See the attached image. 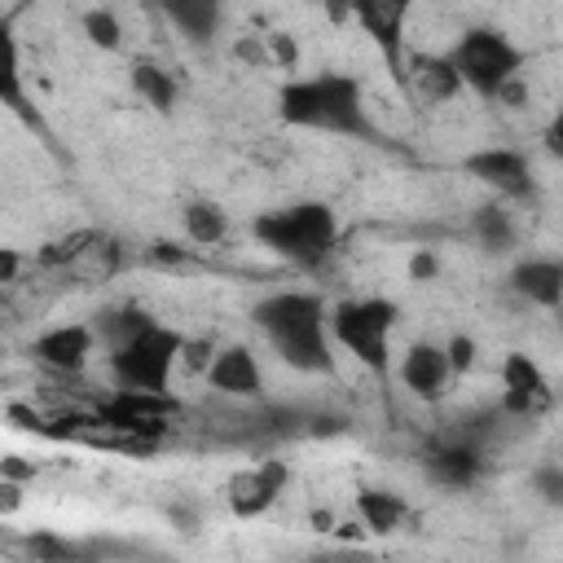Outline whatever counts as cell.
I'll return each instance as SVG.
<instances>
[{
    "label": "cell",
    "instance_id": "obj_1",
    "mask_svg": "<svg viewBox=\"0 0 563 563\" xmlns=\"http://www.w3.org/2000/svg\"><path fill=\"white\" fill-rule=\"evenodd\" d=\"M330 303L317 290H273L251 303L255 330L268 339L273 356L295 374H334Z\"/></svg>",
    "mask_w": 563,
    "mask_h": 563
},
{
    "label": "cell",
    "instance_id": "obj_2",
    "mask_svg": "<svg viewBox=\"0 0 563 563\" xmlns=\"http://www.w3.org/2000/svg\"><path fill=\"white\" fill-rule=\"evenodd\" d=\"M277 119L299 132H325V136H347V141H374L369 106H365V84L347 70H317V75H295L277 88Z\"/></svg>",
    "mask_w": 563,
    "mask_h": 563
},
{
    "label": "cell",
    "instance_id": "obj_3",
    "mask_svg": "<svg viewBox=\"0 0 563 563\" xmlns=\"http://www.w3.org/2000/svg\"><path fill=\"white\" fill-rule=\"evenodd\" d=\"M251 238L295 268H321L339 246V216L317 198L268 207L251 220Z\"/></svg>",
    "mask_w": 563,
    "mask_h": 563
},
{
    "label": "cell",
    "instance_id": "obj_4",
    "mask_svg": "<svg viewBox=\"0 0 563 563\" xmlns=\"http://www.w3.org/2000/svg\"><path fill=\"white\" fill-rule=\"evenodd\" d=\"M444 53L462 79V92H475L479 101H501V92L528 66V53L497 26H466Z\"/></svg>",
    "mask_w": 563,
    "mask_h": 563
},
{
    "label": "cell",
    "instance_id": "obj_5",
    "mask_svg": "<svg viewBox=\"0 0 563 563\" xmlns=\"http://www.w3.org/2000/svg\"><path fill=\"white\" fill-rule=\"evenodd\" d=\"M330 339L352 352V361L361 369H369L374 378H387L391 369V330L400 308L383 295H361V299H339L330 303Z\"/></svg>",
    "mask_w": 563,
    "mask_h": 563
},
{
    "label": "cell",
    "instance_id": "obj_6",
    "mask_svg": "<svg viewBox=\"0 0 563 563\" xmlns=\"http://www.w3.org/2000/svg\"><path fill=\"white\" fill-rule=\"evenodd\" d=\"M185 334L167 321H150L128 343L106 352V369L114 387H141V391H172V374L180 365Z\"/></svg>",
    "mask_w": 563,
    "mask_h": 563
},
{
    "label": "cell",
    "instance_id": "obj_7",
    "mask_svg": "<svg viewBox=\"0 0 563 563\" xmlns=\"http://www.w3.org/2000/svg\"><path fill=\"white\" fill-rule=\"evenodd\" d=\"M92 413H97L106 427L123 431V435H136V440H154V444H163V440L176 431V422H180L185 405H180L172 391L106 387V391H97V396H92Z\"/></svg>",
    "mask_w": 563,
    "mask_h": 563
},
{
    "label": "cell",
    "instance_id": "obj_8",
    "mask_svg": "<svg viewBox=\"0 0 563 563\" xmlns=\"http://www.w3.org/2000/svg\"><path fill=\"white\" fill-rule=\"evenodd\" d=\"M347 4V18H356V26L369 35V44L383 53L387 62V75L396 79L400 88V75H405V26L418 9V0H343Z\"/></svg>",
    "mask_w": 563,
    "mask_h": 563
},
{
    "label": "cell",
    "instance_id": "obj_9",
    "mask_svg": "<svg viewBox=\"0 0 563 563\" xmlns=\"http://www.w3.org/2000/svg\"><path fill=\"white\" fill-rule=\"evenodd\" d=\"M554 409V387L545 378V369L537 365L532 352H506L501 356V396H497V413L501 418H519L532 422L541 413Z\"/></svg>",
    "mask_w": 563,
    "mask_h": 563
},
{
    "label": "cell",
    "instance_id": "obj_10",
    "mask_svg": "<svg viewBox=\"0 0 563 563\" xmlns=\"http://www.w3.org/2000/svg\"><path fill=\"white\" fill-rule=\"evenodd\" d=\"M462 172H466L471 180L488 185L501 202H523V198H532V189H537L532 163H528V154L515 150V145H484V150H475V154L462 158Z\"/></svg>",
    "mask_w": 563,
    "mask_h": 563
},
{
    "label": "cell",
    "instance_id": "obj_11",
    "mask_svg": "<svg viewBox=\"0 0 563 563\" xmlns=\"http://www.w3.org/2000/svg\"><path fill=\"white\" fill-rule=\"evenodd\" d=\"M290 484V466L282 457H260L255 466H242L229 475L224 484V501L233 510V519H260L277 506V497Z\"/></svg>",
    "mask_w": 563,
    "mask_h": 563
},
{
    "label": "cell",
    "instance_id": "obj_12",
    "mask_svg": "<svg viewBox=\"0 0 563 563\" xmlns=\"http://www.w3.org/2000/svg\"><path fill=\"white\" fill-rule=\"evenodd\" d=\"M202 383L211 387V396L233 400V405H260L264 400V369L246 343H229V347L211 352Z\"/></svg>",
    "mask_w": 563,
    "mask_h": 563
},
{
    "label": "cell",
    "instance_id": "obj_13",
    "mask_svg": "<svg viewBox=\"0 0 563 563\" xmlns=\"http://www.w3.org/2000/svg\"><path fill=\"white\" fill-rule=\"evenodd\" d=\"M92 352H97V339H92L88 321H62V325H48L31 339V356L48 374H62V378H79L88 369Z\"/></svg>",
    "mask_w": 563,
    "mask_h": 563
},
{
    "label": "cell",
    "instance_id": "obj_14",
    "mask_svg": "<svg viewBox=\"0 0 563 563\" xmlns=\"http://www.w3.org/2000/svg\"><path fill=\"white\" fill-rule=\"evenodd\" d=\"M400 92L418 106H444L453 97H462V79L449 62V53H435V48H418V53H405V75H400Z\"/></svg>",
    "mask_w": 563,
    "mask_h": 563
},
{
    "label": "cell",
    "instance_id": "obj_15",
    "mask_svg": "<svg viewBox=\"0 0 563 563\" xmlns=\"http://www.w3.org/2000/svg\"><path fill=\"white\" fill-rule=\"evenodd\" d=\"M427 462V475L444 488H471L484 471V449L471 431H449V435H435L422 453Z\"/></svg>",
    "mask_w": 563,
    "mask_h": 563
},
{
    "label": "cell",
    "instance_id": "obj_16",
    "mask_svg": "<svg viewBox=\"0 0 563 563\" xmlns=\"http://www.w3.org/2000/svg\"><path fill=\"white\" fill-rule=\"evenodd\" d=\"M0 106L31 132H40L48 141V128H44V114L31 106L26 97V75H22V44H18V31H13V18L0 13Z\"/></svg>",
    "mask_w": 563,
    "mask_h": 563
},
{
    "label": "cell",
    "instance_id": "obj_17",
    "mask_svg": "<svg viewBox=\"0 0 563 563\" xmlns=\"http://www.w3.org/2000/svg\"><path fill=\"white\" fill-rule=\"evenodd\" d=\"M396 374H400L405 391L418 396V400H444V391L453 383V369L444 361V343H431V339L409 343L400 365H396Z\"/></svg>",
    "mask_w": 563,
    "mask_h": 563
},
{
    "label": "cell",
    "instance_id": "obj_18",
    "mask_svg": "<svg viewBox=\"0 0 563 563\" xmlns=\"http://www.w3.org/2000/svg\"><path fill=\"white\" fill-rule=\"evenodd\" d=\"M506 286H510L523 303L554 312V308L563 303V264H559L554 255H528V260H519V264L510 268Z\"/></svg>",
    "mask_w": 563,
    "mask_h": 563
},
{
    "label": "cell",
    "instance_id": "obj_19",
    "mask_svg": "<svg viewBox=\"0 0 563 563\" xmlns=\"http://www.w3.org/2000/svg\"><path fill=\"white\" fill-rule=\"evenodd\" d=\"M163 18L172 22V31H180V40L189 44H211L224 31V9L229 0H158Z\"/></svg>",
    "mask_w": 563,
    "mask_h": 563
},
{
    "label": "cell",
    "instance_id": "obj_20",
    "mask_svg": "<svg viewBox=\"0 0 563 563\" xmlns=\"http://www.w3.org/2000/svg\"><path fill=\"white\" fill-rule=\"evenodd\" d=\"M119 268H123V246H119L114 238L97 233V229H92V233L84 238V246L62 264V273H66V277H75V282H84V286L110 282Z\"/></svg>",
    "mask_w": 563,
    "mask_h": 563
},
{
    "label": "cell",
    "instance_id": "obj_21",
    "mask_svg": "<svg viewBox=\"0 0 563 563\" xmlns=\"http://www.w3.org/2000/svg\"><path fill=\"white\" fill-rule=\"evenodd\" d=\"M352 515H356V523H361L365 532L387 537V532H396V528L405 523L409 501H405L400 493H391V488H356V497H352Z\"/></svg>",
    "mask_w": 563,
    "mask_h": 563
},
{
    "label": "cell",
    "instance_id": "obj_22",
    "mask_svg": "<svg viewBox=\"0 0 563 563\" xmlns=\"http://www.w3.org/2000/svg\"><path fill=\"white\" fill-rule=\"evenodd\" d=\"M471 238H475L488 255H506V251L519 242V229H515L510 207H506L501 198H497V202L475 207V216H471Z\"/></svg>",
    "mask_w": 563,
    "mask_h": 563
},
{
    "label": "cell",
    "instance_id": "obj_23",
    "mask_svg": "<svg viewBox=\"0 0 563 563\" xmlns=\"http://www.w3.org/2000/svg\"><path fill=\"white\" fill-rule=\"evenodd\" d=\"M128 84H132V92H136V97H141V101H145L154 114H172V110H176L180 88H176L172 70H163L158 62H132Z\"/></svg>",
    "mask_w": 563,
    "mask_h": 563
},
{
    "label": "cell",
    "instance_id": "obj_24",
    "mask_svg": "<svg viewBox=\"0 0 563 563\" xmlns=\"http://www.w3.org/2000/svg\"><path fill=\"white\" fill-rule=\"evenodd\" d=\"M154 317L145 312V308H136V303H119V308H101L88 325H92V339L110 352V347H119V343H128L136 330H145Z\"/></svg>",
    "mask_w": 563,
    "mask_h": 563
},
{
    "label": "cell",
    "instance_id": "obj_25",
    "mask_svg": "<svg viewBox=\"0 0 563 563\" xmlns=\"http://www.w3.org/2000/svg\"><path fill=\"white\" fill-rule=\"evenodd\" d=\"M180 224H185V238H189L194 246H220V242L229 238V216H224V207H220V202H207V198L185 202Z\"/></svg>",
    "mask_w": 563,
    "mask_h": 563
},
{
    "label": "cell",
    "instance_id": "obj_26",
    "mask_svg": "<svg viewBox=\"0 0 563 563\" xmlns=\"http://www.w3.org/2000/svg\"><path fill=\"white\" fill-rule=\"evenodd\" d=\"M79 31H84V40H88L92 48H106V53H119V48H123V22H119V13L106 9V4L84 9V13H79Z\"/></svg>",
    "mask_w": 563,
    "mask_h": 563
},
{
    "label": "cell",
    "instance_id": "obj_27",
    "mask_svg": "<svg viewBox=\"0 0 563 563\" xmlns=\"http://www.w3.org/2000/svg\"><path fill=\"white\" fill-rule=\"evenodd\" d=\"M18 550H22L26 559H35V563H66V559H79V554H84V545L66 541V537H57V532H48V528L26 532V537L18 541Z\"/></svg>",
    "mask_w": 563,
    "mask_h": 563
},
{
    "label": "cell",
    "instance_id": "obj_28",
    "mask_svg": "<svg viewBox=\"0 0 563 563\" xmlns=\"http://www.w3.org/2000/svg\"><path fill=\"white\" fill-rule=\"evenodd\" d=\"M475 339L471 334H449L444 339V361H449V369H453V378H462V374H471V365H475Z\"/></svg>",
    "mask_w": 563,
    "mask_h": 563
},
{
    "label": "cell",
    "instance_id": "obj_29",
    "mask_svg": "<svg viewBox=\"0 0 563 563\" xmlns=\"http://www.w3.org/2000/svg\"><path fill=\"white\" fill-rule=\"evenodd\" d=\"M264 53H268V62L282 66V70H295V62H299L295 35H286V31H268V35H264Z\"/></svg>",
    "mask_w": 563,
    "mask_h": 563
},
{
    "label": "cell",
    "instance_id": "obj_30",
    "mask_svg": "<svg viewBox=\"0 0 563 563\" xmlns=\"http://www.w3.org/2000/svg\"><path fill=\"white\" fill-rule=\"evenodd\" d=\"M26 264H31V255H22L18 246H0V286H18Z\"/></svg>",
    "mask_w": 563,
    "mask_h": 563
},
{
    "label": "cell",
    "instance_id": "obj_31",
    "mask_svg": "<svg viewBox=\"0 0 563 563\" xmlns=\"http://www.w3.org/2000/svg\"><path fill=\"white\" fill-rule=\"evenodd\" d=\"M532 484H537V493L545 497V501H563V471L550 462V466H541V471H532Z\"/></svg>",
    "mask_w": 563,
    "mask_h": 563
},
{
    "label": "cell",
    "instance_id": "obj_32",
    "mask_svg": "<svg viewBox=\"0 0 563 563\" xmlns=\"http://www.w3.org/2000/svg\"><path fill=\"white\" fill-rule=\"evenodd\" d=\"M22 506H26V484L0 475V519H13Z\"/></svg>",
    "mask_w": 563,
    "mask_h": 563
},
{
    "label": "cell",
    "instance_id": "obj_33",
    "mask_svg": "<svg viewBox=\"0 0 563 563\" xmlns=\"http://www.w3.org/2000/svg\"><path fill=\"white\" fill-rule=\"evenodd\" d=\"M435 273H440V260H435V255H431L427 246L409 255V277H413V282H431Z\"/></svg>",
    "mask_w": 563,
    "mask_h": 563
},
{
    "label": "cell",
    "instance_id": "obj_34",
    "mask_svg": "<svg viewBox=\"0 0 563 563\" xmlns=\"http://www.w3.org/2000/svg\"><path fill=\"white\" fill-rule=\"evenodd\" d=\"M0 475H9V479H18V484H31V479H35V462L9 453V457H0Z\"/></svg>",
    "mask_w": 563,
    "mask_h": 563
}]
</instances>
